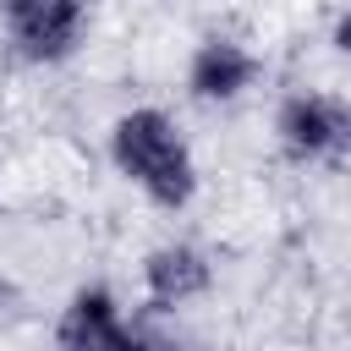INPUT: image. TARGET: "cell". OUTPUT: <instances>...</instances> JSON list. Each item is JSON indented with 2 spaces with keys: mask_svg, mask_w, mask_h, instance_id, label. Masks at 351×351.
Returning a JSON list of instances; mask_svg holds the SVG:
<instances>
[{
  "mask_svg": "<svg viewBox=\"0 0 351 351\" xmlns=\"http://www.w3.org/2000/svg\"><path fill=\"white\" fill-rule=\"evenodd\" d=\"M104 154L115 165V176L159 214H181L192 208L203 176H197V154L181 132V121L159 104H132L110 121Z\"/></svg>",
  "mask_w": 351,
  "mask_h": 351,
  "instance_id": "1",
  "label": "cell"
},
{
  "mask_svg": "<svg viewBox=\"0 0 351 351\" xmlns=\"http://www.w3.org/2000/svg\"><path fill=\"white\" fill-rule=\"evenodd\" d=\"M274 148L291 165H346L351 159V93L329 88H291L274 104Z\"/></svg>",
  "mask_w": 351,
  "mask_h": 351,
  "instance_id": "2",
  "label": "cell"
},
{
  "mask_svg": "<svg viewBox=\"0 0 351 351\" xmlns=\"http://www.w3.org/2000/svg\"><path fill=\"white\" fill-rule=\"evenodd\" d=\"M88 27H93V16L77 0H11L0 11L5 49L22 66H66L82 49Z\"/></svg>",
  "mask_w": 351,
  "mask_h": 351,
  "instance_id": "3",
  "label": "cell"
},
{
  "mask_svg": "<svg viewBox=\"0 0 351 351\" xmlns=\"http://www.w3.org/2000/svg\"><path fill=\"white\" fill-rule=\"evenodd\" d=\"M137 285L148 313H186L214 291V252L192 236H165L137 258Z\"/></svg>",
  "mask_w": 351,
  "mask_h": 351,
  "instance_id": "4",
  "label": "cell"
},
{
  "mask_svg": "<svg viewBox=\"0 0 351 351\" xmlns=\"http://www.w3.org/2000/svg\"><path fill=\"white\" fill-rule=\"evenodd\" d=\"M258 77H263V55L252 49V38L214 27V33H203V38L192 44L181 82H186V99L225 110V104L247 99V93L258 88Z\"/></svg>",
  "mask_w": 351,
  "mask_h": 351,
  "instance_id": "5",
  "label": "cell"
},
{
  "mask_svg": "<svg viewBox=\"0 0 351 351\" xmlns=\"http://www.w3.org/2000/svg\"><path fill=\"white\" fill-rule=\"evenodd\" d=\"M55 346L60 351H143V335L110 285H77L55 318Z\"/></svg>",
  "mask_w": 351,
  "mask_h": 351,
  "instance_id": "6",
  "label": "cell"
},
{
  "mask_svg": "<svg viewBox=\"0 0 351 351\" xmlns=\"http://www.w3.org/2000/svg\"><path fill=\"white\" fill-rule=\"evenodd\" d=\"M329 49H335V55L351 66V5H346V11L329 22Z\"/></svg>",
  "mask_w": 351,
  "mask_h": 351,
  "instance_id": "7",
  "label": "cell"
}]
</instances>
